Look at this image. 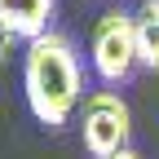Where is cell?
<instances>
[{
	"label": "cell",
	"mask_w": 159,
	"mask_h": 159,
	"mask_svg": "<svg viewBox=\"0 0 159 159\" xmlns=\"http://www.w3.org/2000/svg\"><path fill=\"white\" fill-rule=\"evenodd\" d=\"M53 9L57 0H0V27H9L22 44H31L35 35L53 31Z\"/></svg>",
	"instance_id": "cell-4"
},
{
	"label": "cell",
	"mask_w": 159,
	"mask_h": 159,
	"mask_svg": "<svg viewBox=\"0 0 159 159\" xmlns=\"http://www.w3.org/2000/svg\"><path fill=\"white\" fill-rule=\"evenodd\" d=\"M133 22H137V62L146 71H159V9H155V0H146L133 13Z\"/></svg>",
	"instance_id": "cell-5"
},
{
	"label": "cell",
	"mask_w": 159,
	"mask_h": 159,
	"mask_svg": "<svg viewBox=\"0 0 159 159\" xmlns=\"http://www.w3.org/2000/svg\"><path fill=\"white\" fill-rule=\"evenodd\" d=\"M155 9H159V0H155Z\"/></svg>",
	"instance_id": "cell-7"
},
{
	"label": "cell",
	"mask_w": 159,
	"mask_h": 159,
	"mask_svg": "<svg viewBox=\"0 0 159 159\" xmlns=\"http://www.w3.org/2000/svg\"><path fill=\"white\" fill-rule=\"evenodd\" d=\"M115 159H142V155H137V150H133V146H128V150H119V155H115Z\"/></svg>",
	"instance_id": "cell-6"
},
{
	"label": "cell",
	"mask_w": 159,
	"mask_h": 159,
	"mask_svg": "<svg viewBox=\"0 0 159 159\" xmlns=\"http://www.w3.org/2000/svg\"><path fill=\"white\" fill-rule=\"evenodd\" d=\"M89 62H93V75L102 80V84H111V89L124 84V80H133V71L142 66L137 62V22H133V13L106 9L93 22Z\"/></svg>",
	"instance_id": "cell-2"
},
{
	"label": "cell",
	"mask_w": 159,
	"mask_h": 159,
	"mask_svg": "<svg viewBox=\"0 0 159 159\" xmlns=\"http://www.w3.org/2000/svg\"><path fill=\"white\" fill-rule=\"evenodd\" d=\"M133 137V115L128 102L115 89H97L80 106V142H84L89 159H115L119 150H128Z\"/></svg>",
	"instance_id": "cell-3"
},
{
	"label": "cell",
	"mask_w": 159,
	"mask_h": 159,
	"mask_svg": "<svg viewBox=\"0 0 159 159\" xmlns=\"http://www.w3.org/2000/svg\"><path fill=\"white\" fill-rule=\"evenodd\" d=\"M22 93L35 115V124L62 128L71 115L84 106V71H80V53L62 31L35 35L22 53Z\"/></svg>",
	"instance_id": "cell-1"
}]
</instances>
